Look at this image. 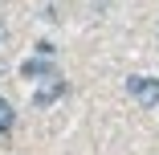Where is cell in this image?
Masks as SVG:
<instances>
[{
	"mask_svg": "<svg viewBox=\"0 0 159 155\" xmlns=\"http://www.w3.org/2000/svg\"><path fill=\"white\" fill-rule=\"evenodd\" d=\"M126 90H131V98H135L139 106H147V110L159 102V82H155V78H131Z\"/></svg>",
	"mask_w": 159,
	"mask_h": 155,
	"instance_id": "cell-1",
	"label": "cell"
},
{
	"mask_svg": "<svg viewBox=\"0 0 159 155\" xmlns=\"http://www.w3.org/2000/svg\"><path fill=\"white\" fill-rule=\"evenodd\" d=\"M61 94H66V78H45V82L33 90V102H37V106H49V102H57Z\"/></svg>",
	"mask_w": 159,
	"mask_h": 155,
	"instance_id": "cell-2",
	"label": "cell"
},
{
	"mask_svg": "<svg viewBox=\"0 0 159 155\" xmlns=\"http://www.w3.org/2000/svg\"><path fill=\"white\" fill-rule=\"evenodd\" d=\"M20 74H25V78H41V82H45V78H57V70L49 66L45 57H29L25 66H20Z\"/></svg>",
	"mask_w": 159,
	"mask_h": 155,
	"instance_id": "cell-3",
	"label": "cell"
},
{
	"mask_svg": "<svg viewBox=\"0 0 159 155\" xmlns=\"http://www.w3.org/2000/svg\"><path fill=\"white\" fill-rule=\"evenodd\" d=\"M8 127H12V106H8L4 98H0V135H4Z\"/></svg>",
	"mask_w": 159,
	"mask_h": 155,
	"instance_id": "cell-4",
	"label": "cell"
}]
</instances>
